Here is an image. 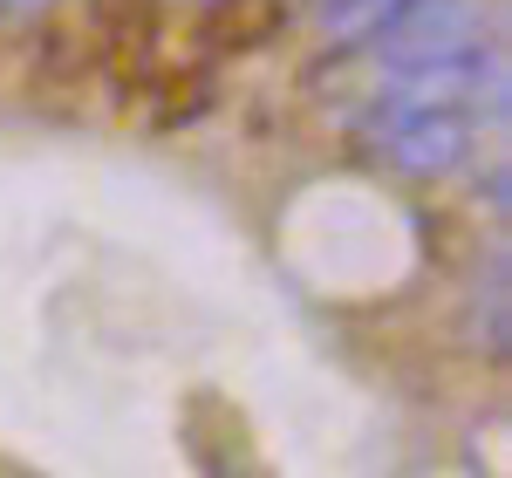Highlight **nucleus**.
Segmentation results:
<instances>
[{
	"instance_id": "1",
	"label": "nucleus",
	"mask_w": 512,
	"mask_h": 478,
	"mask_svg": "<svg viewBox=\"0 0 512 478\" xmlns=\"http://www.w3.org/2000/svg\"><path fill=\"white\" fill-rule=\"evenodd\" d=\"M362 130V151L396 171V178H451L458 164L472 158L478 123L465 110H362L355 117Z\"/></svg>"
},
{
	"instance_id": "5",
	"label": "nucleus",
	"mask_w": 512,
	"mask_h": 478,
	"mask_svg": "<svg viewBox=\"0 0 512 478\" xmlns=\"http://www.w3.org/2000/svg\"><path fill=\"white\" fill-rule=\"evenodd\" d=\"M465 342H472L478 356L506 362V342H512V328H506V246H492V274L478 280V294H472V315H465Z\"/></svg>"
},
{
	"instance_id": "7",
	"label": "nucleus",
	"mask_w": 512,
	"mask_h": 478,
	"mask_svg": "<svg viewBox=\"0 0 512 478\" xmlns=\"http://www.w3.org/2000/svg\"><path fill=\"white\" fill-rule=\"evenodd\" d=\"M0 7H7V14H41L48 0H0Z\"/></svg>"
},
{
	"instance_id": "4",
	"label": "nucleus",
	"mask_w": 512,
	"mask_h": 478,
	"mask_svg": "<svg viewBox=\"0 0 512 478\" xmlns=\"http://www.w3.org/2000/svg\"><path fill=\"white\" fill-rule=\"evenodd\" d=\"M315 7H321V41L335 55H349V48H369L410 0H315Z\"/></svg>"
},
{
	"instance_id": "3",
	"label": "nucleus",
	"mask_w": 512,
	"mask_h": 478,
	"mask_svg": "<svg viewBox=\"0 0 512 478\" xmlns=\"http://www.w3.org/2000/svg\"><path fill=\"white\" fill-rule=\"evenodd\" d=\"M280 7H287V0H212V14H205V41H212L219 55L260 48L267 35H280Z\"/></svg>"
},
{
	"instance_id": "2",
	"label": "nucleus",
	"mask_w": 512,
	"mask_h": 478,
	"mask_svg": "<svg viewBox=\"0 0 512 478\" xmlns=\"http://www.w3.org/2000/svg\"><path fill=\"white\" fill-rule=\"evenodd\" d=\"M465 41H478V0H410L369 48H349V55L417 62V55H444V48H465Z\"/></svg>"
},
{
	"instance_id": "6",
	"label": "nucleus",
	"mask_w": 512,
	"mask_h": 478,
	"mask_svg": "<svg viewBox=\"0 0 512 478\" xmlns=\"http://www.w3.org/2000/svg\"><path fill=\"white\" fill-rule=\"evenodd\" d=\"M478 199H492V212H506V171H485V185H478Z\"/></svg>"
}]
</instances>
